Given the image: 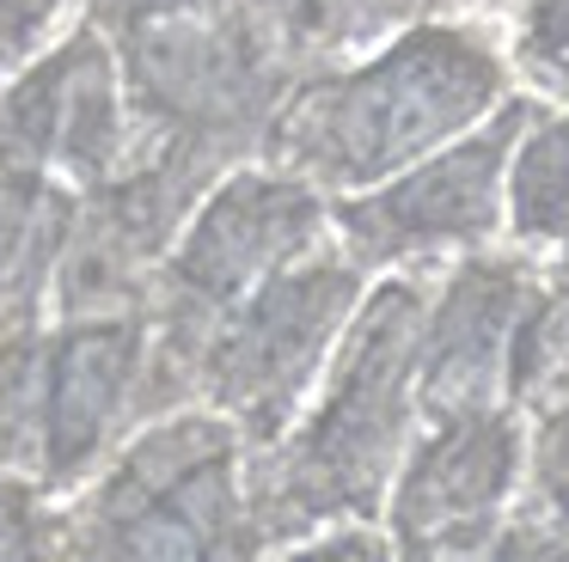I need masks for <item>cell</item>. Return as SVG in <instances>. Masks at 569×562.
<instances>
[{
    "label": "cell",
    "mask_w": 569,
    "mask_h": 562,
    "mask_svg": "<svg viewBox=\"0 0 569 562\" xmlns=\"http://www.w3.org/2000/svg\"><path fill=\"white\" fill-rule=\"evenodd\" d=\"M429 312L422 275H380L349 312L300 415L246 452V513L258 556L331 520H380L417 434V337Z\"/></svg>",
    "instance_id": "6da1fadb"
},
{
    "label": "cell",
    "mask_w": 569,
    "mask_h": 562,
    "mask_svg": "<svg viewBox=\"0 0 569 562\" xmlns=\"http://www.w3.org/2000/svg\"><path fill=\"white\" fill-rule=\"evenodd\" d=\"M527 476V415L508 403L417 422L386 489V538L398 556H490Z\"/></svg>",
    "instance_id": "ba28073f"
},
{
    "label": "cell",
    "mask_w": 569,
    "mask_h": 562,
    "mask_svg": "<svg viewBox=\"0 0 569 562\" xmlns=\"http://www.w3.org/2000/svg\"><path fill=\"white\" fill-rule=\"evenodd\" d=\"M331 239V195L307 178L239 159L202 190L148 288V415L190 403V367L227 312L282 263ZM141 415V422H148Z\"/></svg>",
    "instance_id": "3957f363"
},
{
    "label": "cell",
    "mask_w": 569,
    "mask_h": 562,
    "mask_svg": "<svg viewBox=\"0 0 569 562\" xmlns=\"http://www.w3.org/2000/svg\"><path fill=\"white\" fill-rule=\"evenodd\" d=\"M447 7H453V0H447Z\"/></svg>",
    "instance_id": "7402d4cb"
},
{
    "label": "cell",
    "mask_w": 569,
    "mask_h": 562,
    "mask_svg": "<svg viewBox=\"0 0 569 562\" xmlns=\"http://www.w3.org/2000/svg\"><path fill=\"white\" fill-rule=\"evenodd\" d=\"M502 31L483 19H410L368 56L295 80L263 153L325 195H356L398 178L422 153L478 129L508 98Z\"/></svg>",
    "instance_id": "7a4b0ae2"
},
{
    "label": "cell",
    "mask_w": 569,
    "mask_h": 562,
    "mask_svg": "<svg viewBox=\"0 0 569 562\" xmlns=\"http://www.w3.org/2000/svg\"><path fill=\"white\" fill-rule=\"evenodd\" d=\"M148 415V318H50L43 342V415H38V483L68 501L123 434Z\"/></svg>",
    "instance_id": "30bf717a"
},
{
    "label": "cell",
    "mask_w": 569,
    "mask_h": 562,
    "mask_svg": "<svg viewBox=\"0 0 569 562\" xmlns=\"http://www.w3.org/2000/svg\"><path fill=\"white\" fill-rule=\"evenodd\" d=\"M545 98L508 92L478 129L422 153L398 178L356 195H331V239L361 269H417L447 251H478L502 232V178L520 129Z\"/></svg>",
    "instance_id": "52a82bcc"
},
{
    "label": "cell",
    "mask_w": 569,
    "mask_h": 562,
    "mask_svg": "<svg viewBox=\"0 0 569 562\" xmlns=\"http://www.w3.org/2000/svg\"><path fill=\"white\" fill-rule=\"evenodd\" d=\"M117 68L136 141L190 147L221 171L263 153V134L300 80L233 0L117 37Z\"/></svg>",
    "instance_id": "8992f818"
},
{
    "label": "cell",
    "mask_w": 569,
    "mask_h": 562,
    "mask_svg": "<svg viewBox=\"0 0 569 562\" xmlns=\"http://www.w3.org/2000/svg\"><path fill=\"white\" fill-rule=\"evenodd\" d=\"M502 232L527 251L569 244V110H532L508 153L502 178Z\"/></svg>",
    "instance_id": "5bb4252c"
},
{
    "label": "cell",
    "mask_w": 569,
    "mask_h": 562,
    "mask_svg": "<svg viewBox=\"0 0 569 562\" xmlns=\"http://www.w3.org/2000/svg\"><path fill=\"white\" fill-rule=\"evenodd\" d=\"M62 556H258L239 428L209 403L136 422L62 501Z\"/></svg>",
    "instance_id": "277c9868"
},
{
    "label": "cell",
    "mask_w": 569,
    "mask_h": 562,
    "mask_svg": "<svg viewBox=\"0 0 569 562\" xmlns=\"http://www.w3.org/2000/svg\"><path fill=\"white\" fill-rule=\"evenodd\" d=\"M545 269H532L515 251H466L429 288L417 337V422H441L459 410L502 403V367L515 324L527 312Z\"/></svg>",
    "instance_id": "8fae6325"
},
{
    "label": "cell",
    "mask_w": 569,
    "mask_h": 562,
    "mask_svg": "<svg viewBox=\"0 0 569 562\" xmlns=\"http://www.w3.org/2000/svg\"><path fill=\"white\" fill-rule=\"evenodd\" d=\"M80 214V190L50 171L0 165V330L43 324L56 263Z\"/></svg>",
    "instance_id": "7c38bea8"
},
{
    "label": "cell",
    "mask_w": 569,
    "mask_h": 562,
    "mask_svg": "<svg viewBox=\"0 0 569 562\" xmlns=\"http://www.w3.org/2000/svg\"><path fill=\"white\" fill-rule=\"evenodd\" d=\"M569 398V288L539 275L527 312L508 342L502 367V403L520 415H545Z\"/></svg>",
    "instance_id": "2e32d148"
},
{
    "label": "cell",
    "mask_w": 569,
    "mask_h": 562,
    "mask_svg": "<svg viewBox=\"0 0 569 562\" xmlns=\"http://www.w3.org/2000/svg\"><path fill=\"white\" fill-rule=\"evenodd\" d=\"M490 556H569V398L532 415L527 476Z\"/></svg>",
    "instance_id": "9a60e30c"
},
{
    "label": "cell",
    "mask_w": 569,
    "mask_h": 562,
    "mask_svg": "<svg viewBox=\"0 0 569 562\" xmlns=\"http://www.w3.org/2000/svg\"><path fill=\"white\" fill-rule=\"evenodd\" d=\"M74 0H0V73H19L31 56L56 43V24L68 19Z\"/></svg>",
    "instance_id": "d6986e66"
},
{
    "label": "cell",
    "mask_w": 569,
    "mask_h": 562,
    "mask_svg": "<svg viewBox=\"0 0 569 562\" xmlns=\"http://www.w3.org/2000/svg\"><path fill=\"white\" fill-rule=\"evenodd\" d=\"M508 73L532 98L569 110V0H508Z\"/></svg>",
    "instance_id": "e0dca14e"
},
{
    "label": "cell",
    "mask_w": 569,
    "mask_h": 562,
    "mask_svg": "<svg viewBox=\"0 0 569 562\" xmlns=\"http://www.w3.org/2000/svg\"><path fill=\"white\" fill-rule=\"evenodd\" d=\"M233 7L307 80V73L368 56L373 43H386L392 31H405L410 19L447 7V0H233Z\"/></svg>",
    "instance_id": "4fadbf2b"
},
{
    "label": "cell",
    "mask_w": 569,
    "mask_h": 562,
    "mask_svg": "<svg viewBox=\"0 0 569 562\" xmlns=\"http://www.w3.org/2000/svg\"><path fill=\"white\" fill-rule=\"evenodd\" d=\"M129 153L136 129L123 104V68L99 24L74 19L0 86V165L50 171L74 190H92Z\"/></svg>",
    "instance_id": "9c48e42d"
},
{
    "label": "cell",
    "mask_w": 569,
    "mask_h": 562,
    "mask_svg": "<svg viewBox=\"0 0 569 562\" xmlns=\"http://www.w3.org/2000/svg\"><path fill=\"white\" fill-rule=\"evenodd\" d=\"M0 556H62V501L38 476L0 471Z\"/></svg>",
    "instance_id": "ac0fdd59"
},
{
    "label": "cell",
    "mask_w": 569,
    "mask_h": 562,
    "mask_svg": "<svg viewBox=\"0 0 569 562\" xmlns=\"http://www.w3.org/2000/svg\"><path fill=\"white\" fill-rule=\"evenodd\" d=\"M361 293H368V269L337 239H319L214 324L190 367V403L221 410L239 428L246 452L270 446L312 398Z\"/></svg>",
    "instance_id": "5b68a950"
},
{
    "label": "cell",
    "mask_w": 569,
    "mask_h": 562,
    "mask_svg": "<svg viewBox=\"0 0 569 562\" xmlns=\"http://www.w3.org/2000/svg\"><path fill=\"white\" fill-rule=\"evenodd\" d=\"M545 275H551V281H563V288H569V244H557V263L545 269Z\"/></svg>",
    "instance_id": "44dd1931"
},
{
    "label": "cell",
    "mask_w": 569,
    "mask_h": 562,
    "mask_svg": "<svg viewBox=\"0 0 569 562\" xmlns=\"http://www.w3.org/2000/svg\"><path fill=\"white\" fill-rule=\"evenodd\" d=\"M214 7H227V0H80V19L99 24L117 43V37H136L160 19H190V12H214Z\"/></svg>",
    "instance_id": "ffe728a7"
}]
</instances>
